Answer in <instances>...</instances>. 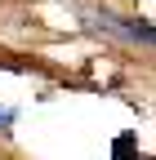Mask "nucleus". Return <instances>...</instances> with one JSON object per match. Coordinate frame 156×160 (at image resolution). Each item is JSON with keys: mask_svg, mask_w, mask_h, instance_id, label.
<instances>
[{"mask_svg": "<svg viewBox=\"0 0 156 160\" xmlns=\"http://www.w3.org/2000/svg\"><path fill=\"white\" fill-rule=\"evenodd\" d=\"M98 22H107V31H112V36H125L129 45H143V49L152 45V27L143 22V18H116V13H103Z\"/></svg>", "mask_w": 156, "mask_h": 160, "instance_id": "nucleus-1", "label": "nucleus"}, {"mask_svg": "<svg viewBox=\"0 0 156 160\" xmlns=\"http://www.w3.org/2000/svg\"><path fill=\"white\" fill-rule=\"evenodd\" d=\"M134 151H138V142H134V133H121L112 147V160H134Z\"/></svg>", "mask_w": 156, "mask_h": 160, "instance_id": "nucleus-2", "label": "nucleus"}, {"mask_svg": "<svg viewBox=\"0 0 156 160\" xmlns=\"http://www.w3.org/2000/svg\"><path fill=\"white\" fill-rule=\"evenodd\" d=\"M13 120H18L13 107H0V133H9V129H13Z\"/></svg>", "mask_w": 156, "mask_h": 160, "instance_id": "nucleus-3", "label": "nucleus"}]
</instances>
